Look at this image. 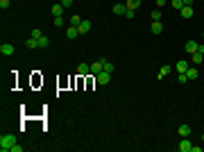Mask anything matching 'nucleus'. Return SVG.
<instances>
[{
	"instance_id": "obj_1",
	"label": "nucleus",
	"mask_w": 204,
	"mask_h": 152,
	"mask_svg": "<svg viewBox=\"0 0 204 152\" xmlns=\"http://www.w3.org/2000/svg\"><path fill=\"white\" fill-rule=\"evenodd\" d=\"M14 145H16V136L14 134H3V136H0V150H3V152L12 150Z\"/></svg>"
},
{
	"instance_id": "obj_2",
	"label": "nucleus",
	"mask_w": 204,
	"mask_h": 152,
	"mask_svg": "<svg viewBox=\"0 0 204 152\" xmlns=\"http://www.w3.org/2000/svg\"><path fill=\"white\" fill-rule=\"evenodd\" d=\"M95 82L102 84V86H104V84H109V82H111V73H107V71L98 73V75H95Z\"/></svg>"
},
{
	"instance_id": "obj_3",
	"label": "nucleus",
	"mask_w": 204,
	"mask_h": 152,
	"mask_svg": "<svg viewBox=\"0 0 204 152\" xmlns=\"http://www.w3.org/2000/svg\"><path fill=\"white\" fill-rule=\"evenodd\" d=\"M193 143L188 141V136H181V143H179V152H191Z\"/></svg>"
},
{
	"instance_id": "obj_4",
	"label": "nucleus",
	"mask_w": 204,
	"mask_h": 152,
	"mask_svg": "<svg viewBox=\"0 0 204 152\" xmlns=\"http://www.w3.org/2000/svg\"><path fill=\"white\" fill-rule=\"evenodd\" d=\"M102 71H104L102 59H98V61H93V64H91V73H93V75H98V73H102Z\"/></svg>"
},
{
	"instance_id": "obj_5",
	"label": "nucleus",
	"mask_w": 204,
	"mask_h": 152,
	"mask_svg": "<svg viewBox=\"0 0 204 152\" xmlns=\"http://www.w3.org/2000/svg\"><path fill=\"white\" fill-rule=\"evenodd\" d=\"M77 30H80V34H89L91 32V21H84V18H82V23H80Z\"/></svg>"
},
{
	"instance_id": "obj_6",
	"label": "nucleus",
	"mask_w": 204,
	"mask_h": 152,
	"mask_svg": "<svg viewBox=\"0 0 204 152\" xmlns=\"http://www.w3.org/2000/svg\"><path fill=\"white\" fill-rule=\"evenodd\" d=\"M66 36H68V39H77V36H80V30L73 27V25H68L66 27Z\"/></svg>"
},
{
	"instance_id": "obj_7",
	"label": "nucleus",
	"mask_w": 204,
	"mask_h": 152,
	"mask_svg": "<svg viewBox=\"0 0 204 152\" xmlns=\"http://www.w3.org/2000/svg\"><path fill=\"white\" fill-rule=\"evenodd\" d=\"M89 73H91L89 64H80V66H77V75H80V77H84V75H89Z\"/></svg>"
},
{
	"instance_id": "obj_8",
	"label": "nucleus",
	"mask_w": 204,
	"mask_h": 152,
	"mask_svg": "<svg viewBox=\"0 0 204 152\" xmlns=\"http://www.w3.org/2000/svg\"><path fill=\"white\" fill-rule=\"evenodd\" d=\"M175 68H177V73H186V71L191 68V66L186 64V59H179L177 64H175Z\"/></svg>"
},
{
	"instance_id": "obj_9",
	"label": "nucleus",
	"mask_w": 204,
	"mask_h": 152,
	"mask_svg": "<svg viewBox=\"0 0 204 152\" xmlns=\"http://www.w3.org/2000/svg\"><path fill=\"white\" fill-rule=\"evenodd\" d=\"M113 14H118V16H125V14H127V7H125V3L113 5Z\"/></svg>"
},
{
	"instance_id": "obj_10",
	"label": "nucleus",
	"mask_w": 204,
	"mask_h": 152,
	"mask_svg": "<svg viewBox=\"0 0 204 152\" xmlns=\"http://www.w3.org/2000/svg\"><path fill=\"white\" fill-rule=\"evenodd\" d=\"M150 30H152V34H161V32H163V25H161V21H152Z\"/></svg>"
},
{
	"instance_id": "obj_11",
	"label": "nucleus",
	"mask_w": 204,
	"mask_h": 152,
	"mask_svg": "<svg viewBox=\"0 0 204 152\" xmlns=\"http://www.w3.org/2000/svg\"><path fill=\"white\" fill-rule=\"evenodd\" d=\"M197 45H200L197 41H186V52L188 55H195L197 52Z\"/></svg>"
},
{
	"instance_id": "obj_12",
	"label": "nucleus",
	"mask_w": 204,
	"mask_h": 152,
	"mask_svg": "<svg viewBox=\"0 0 204 152\" xmlns=\"http://www.w3.org/2000/svg\"><path fill=\"white\" fill-rule=\"evenodd\" d=\"M0 52H3V55H14V45L12 43H3V45H0Z\"/></svg>"
},
{
	"instance_id": "obj_13",
	"label": "nucleus",
	"mask_w": 204,
	"mask_h": 152,
	"mask_svg": "<svg viewBox=\"0 0 204 152\" xmlns=\"http://www.w3.org/2000/svg\"><path fill=\"white\" fill-rule=\"evenodd\" d=\"M179 14H181V18H191V16H193V7H186V5H184V7L179 9Z\"/></svg>"
},
{
	"instance_id": "obj_14",
	"label": "nucleus",
	"mask_w": 204,
	"mask_h": 152,
	"mask_svg": "<svg viewBox=\"0 0 204 152\" xmlns=\"http://www.w3.org/2000/svg\"><path fill=\"white\" fill-rule=\"evenodd\" d=\"M52 16H64V5L61 3L52 5Z\"/></svg>"
},
{
	"instance_id": "obj_15",
	"label": "nucleus",
	"mask_w": 204,
	"mask_h": 152,
	"mask_svg": "<svg viewBox=\"0 0 204 152\" xmlns=\"http://www.w3.org/2000/svg\"><path fill=\"white\" fill-rule=\"evenodd\" d=\"M125 7H127V9H134V12H136V9L141 7V0H127V3H125Z\"/></svg>"
},
{
	"instance_id": "obj_16",
	"label": "nucleus",
	"mask_w": 204,
	"mask_h": 152,
	"mask_svg": "<svg viewBox=\"0 0 204 152\" xmlns=\"http://www.w3.org/2000/svg\"><path fill=\"white\" fill-rule=\"evenodd\" d=\"M186 75H188V80H197V77H200V71L195 68V66H193V68L186 71Z\"/></svg>"
},
{
	"instance_id": "obj_17",
	"label": "nucleus",
	"mask_w": 204,
	"mask_h": 152,
	"mask_svg": "<svg viewBox=\"0 0 204 152\" xmlns=\"http://www.w3.org/2000/svg\"><path fill=\"white\" fill-rule=\"evenodd\" d=\"M25 45H27V48H30V50H34V48H39V41L34 39V36H30V39L25 41Z\"/></svg>"
},
{
	"instance_id": "obj_18",
	"label": "nucleus",
	"mask_w": 204,
	"mask_h": 152,
	"mask_svg": "<svg viewBox=\"0 0 204 152\" xmlns=\"http://www.w3.org/2000/svg\"><path fill=\"white\" fill-rule=\"evenodd\" d=\"M168 73H170V66H161V71L157 73V77H159V80H163V77H166Z\"/></svg>"
},
{
	"instance_id": "obj_19",
	"label": "nucleus",
	"mask_w": 204,
	"mask_h": 152,
	"mask_svg": "<svg viewBox=\"0 0 204 152\" xmlns=\"http://www.w3.org/2000/svg\"><path fill=\"white\" fill-rule=\"evenodd\" d=\"M191 132H193V129H191L188 125H181V127H179V136H191Z\"/></svg>"
},
{
	"instance_id": "obj_20",
	"label": "nucleus",
	"mask_w": 204,
	"mask_h": 152,
	"mask_svg": "<svg viewBox=\"0 0 204 152\" xmlns=\"http://www.w3.org/2000/svg\"><path fill=\"white\" fill-rule=\"evenodd\" d=\"M48 45H50V39H48V36L43 34L41 39H39V48H48Z\"/></svg>"
},
{
	"instance_id": "obj_21",
	"label": "nucleus",
	"mask_w": 204,
	"mask_h": 152,
	"mask_svg": "<svg viewBox=\"0 0 204 152\" xmlns=\"http://www.w3.org/2000/svg\"><path fill=\"white\" fill-rule=\"evenodd\" d=\"M80 23H82V18L77 16V14H75V16H71V25H73V27H80Z\"/></svg>"
},
{
	"instance_id": "obj_22",
	"label": "nucleus",
	"mask_w": 204,
	"mask_h": 152,
	"mask_svg": "<svg viewBox=\"0 0 204 152\" xmlns=\"http://www.w3.org/2000/svg\"><path fill=\"white\" fill-rule=\"evenodd\" d=\"M102 64H104V71H107V73H113V64H111L109 59H102Z\"/></svg>"
},
{
	"instance_id": "obj_23",
	"label": "nucleus",
	"mask_w": 204,
	"mask_h": 152,
	"mask_svg": "<svg viewBox=\"0 0 204 152\" xmlns=\"http://www.w3.org/2000/svg\"><path fill=\"white\" fill-rule=\"evenodd\" d=\"M52 25H55V27H64V16H55Z\"/></svg>"
},
{
	"instance_id": "obj_24",
	"label": "nucleus",
	"mask_w": 204,
	"mask_h": 152,
	"mask_svg": "<svg viewBox=\"0 0 204 152\" xmlns=\"http://www.w3.org/2000/svg\"><path fill=\"white\" fill-rule=\"evenodd\" d=\"M202 59H204V55H202V52H195V55H193V64H195V66L202 64Z\"/></svg>"
},
{
	"instance_id": "obj_25",
	"label": "nucleus",
	"mask_w": 204,
	"mask_h": 152,
	"mask_svg": "<svg viewBox=\"0 0 204 152\" xmlns=\"http://www.w3.org/2000/svg\"><path fill=\"white\" fill-rule=\"evenodd\" d=\"M170 5H172V7L177 9V12H179V9L184 7V0H170Z\"/></svg>"
},
{
	"instance_id": "obj_26",
	"label": "nucleus",
	"mask_w": 204,
	"mask_h": 152,
	"mask_svg": "<svg viewBox=\"0 0 204 152\" xmlns=\"http://www.w3.org/2000/svg\"><path fill=\"white\" fill-rule=\"evenodd\" d=\"M152 21H161V9H154L152 12Z\"/></svg>"
},
{
	"instance_id": "obj_27",
	"label": "nucleus",
	"mask_w": 204,
	"mask_h": 152,
	"mask_svg": "<svg viewBox=\"0 0 204 152\" xmlns=\"http://www.w3.org/2000/svg\"><path fill=\"white\" fill-rule=\"evenodd\" d=\"M177 80H179V84H186V82H188V75H186V73H179Z\"/></svg>"
},
{
	"instance_id": "obj_28",
	"label": "nucleus",
	"mask_w": 204,
	"mask_h": 152,
	"mask_svg": "<svg viewBox=\"0 0 204 152\" xmlns=\"http://www.w3.org/2000/svg\"><path fill=\"white\" fill-rule=\"evenodd\" d=\"M30 36H34V39L39 41V39H41V36H43V32H41V30H32V34H30Z\"/></svg>"
},
{
	"instance_id": "obj_29",
	"label": "nucleus",
	"mask_w": 204,
	"mask_h": 152,
	"mask_svg": "<svg viewBox=\"0 0 204 152\" xmlns=\"http://www.w3.org/2000/svg\"><path fill=\"white\" fill-rule=\"evenodd\" d=\"M9 7V0H0V9H7Z\"/></svg>"
},
{
	"instance_id": "obj_30",
	"label": "nucleus",
	"mask_w": 204,
	"mask_h": 152,
	"mask_svg": "<svg viewBox=\"0 0 204 152\" xmlns=\"http://www.w3.org/2000/svg\"><path fill=\"white\" fill-rule=\"evenodd\" d=\"M61 5H64V7H71V5H73V0H61Z\"/></svg>"
},
{
	"instance_id": "obj_31",
	"label": "nucleus",
	"mask_w": 204,
	"mask_h": 152,
	"mask_svg": "<svg viewBox=\"0 0 204 152\" xmlns=\"http://www.w3.org/2000/svg\"><path fill=\"white\" fill-rule=\"evenodd\" d=\"M166 3H168V0H157V7H163Z\"/></svg>"
},
{
	"instance_id": "obj_32",
	"label": "nucleus",
	"mask_w": 204,
	"mask_h": 152,
	"mask_svg": "<svg viewBox=\"0 0 204 152\" xmlns=\"http://www.w3.org/2000/svg\"><path fill=\"white\" fill-rule=\"evenodd\" d=\"M197 52H202V55H204V43H200V45H197Z\"/></svg>"
},
{
	"instance_id": "obj_33",
	"label": "nucleus",
	"mask_w": 204,
	"mask_h": 152,
	"mask_svg": "<svg viewBox=\"0 0 204 152\" xmlns=\"http://www.w3.org/2000/svg\"><path fill=\"white\" fill-rule=\"evenodd\" d=\"M184 5H186V7H193V0H184Z\"/></svg>"
},
{
	"instance_id": "obj_34",
	"label": "nucleus",
	"mask_w": 204,
	"mask_h": 152,
	"mask_svg": "<svg viewBox=\"0 0 204 152\" xmlns=\"http://www.w3.org/2000/svg\"><path fill=\"white\" fill-rule=\"evenodd\" d=\"M202 141H204V132H202Z\"/></svg>"
}]
</instances>
